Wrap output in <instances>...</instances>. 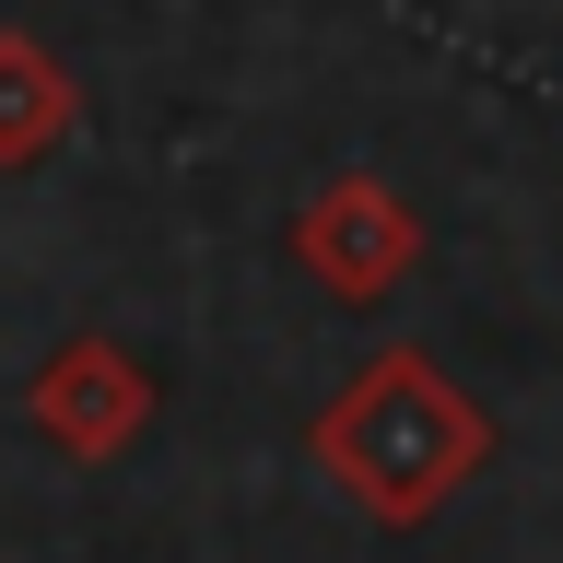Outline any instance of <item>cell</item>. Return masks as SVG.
I'll return each mask as SVG.
<instances>
[{
    "label": "cell",
    "instance_id": "cell-4",
    "mask_svg": "<svg viewBox=\"0 0 563 563\" xmlns=\"http://www.w3.org/2000/svg\"><path fill=\"white\" fill-rule=\"evenodd\" d=\"M70 130H82V82H70V59L47 47V35L0 24V176L47 165Z\"/></svg>",
    "mask_w": 563,
    "mask_h": 563
},
{
    "label": "cell",
    "instance_id": "cell-3",
    "mask_svg": "<svg viewBox=\"0 0 563 563\" xmlns=\"http://www.w3.org/2000/svg\"><path fill=\"white\" fill-rule=\"evenodd\" d=\"M153 411H165L153 364H141L130 341H106V329H70V341L24 376V422H35L59 457H82V470L130 457L141 434H153Z\"/></svg>",
    "mask_w": 563,
    "mask_h": 563
},
{
    "label": "cell",
    "instance_id": "cell-2",
    "mask_svg": "<svg viewBox=\"0 0 563 563\" xmlns=\"http://www.w3.org/2000/svg\"><path fill=\"white\" fill-rule=\"evenodd\" d=\"M294 271H306L329 306H387V294L422 271V211H411V188H387L376 165H341L306 211H294Z\"/></svg>",
    "mask_w": 563,
    "mask_h": 563
},
{
    "label": "cell",
    "instance_id": "cell-1",
    "mask_svg": "<svg viewBox=\"0 0 563 563\" xmlns=\"http://www.w3.org/2000/svg\"><path fill=\"white\" fill-rule=\"evenodd\" d=\"M493 446H505V434H493L482 387H457L446 364L411 352V341L364 352V364L306 411L317 482H341V505L376 517V528H434L457 493L493 470Z\"/></svg>",
    "mask_w": 563,
    "mask_h": 563
}]
</instances>
